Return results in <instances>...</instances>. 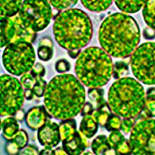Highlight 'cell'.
<instances>
[{"label":"cell","instance_id":"1","mask_svg":"<svg viewBox=\"0 0 155 155\" xmlns=\"http://www.w3.org/2000/svg\"><path fill=\"white\" fill-rule=\"evenodd\" d=\"M85 101V90L72 74L55 76L47 84L44 102L54 118L66 120L81 112Z\"/></svg>","mask_w":155,"mask_h":155},{"label":"cell","instance_id":"2","mask_svg":"<svg viewBox=\"0 0 155 155\" xmlns=\"http://www.w3.org/2000/svg\"><path fill=\"white\" fill-rule=\"evenodd\" d=\"M98 38L101 47L109 55L126 58L136 49L140 41V31L132 16L114 13L103 21Z\"/></svg>","mask_w":155,"mask_h":155},{"label":"cell","instance_id":"3","mask_svg":"<svg viewBox=\"0 0 155 155\" xmlns=\"http://www.w3.org/2000/svg\"><path fill=\"white\" fill-rule=\"evenodd\" d=\"M53 32L61 47L68 51L80 50L91 40L93 28L85 12L79 8H70L56 17Z\"/></svg>","mask_w":155,"mask_h":155},{"label":"cell","instance_id":"4","mask_svg":"<svg viewBox=\"0 0 155 155\" xmlns=\"http://www.w3.org/2000/svg\"><path fill=\"white\" fill-rule=\"evenodd\" d=\"M76 76L85 86L99 88L113 76L112 59L103 49L90 47L79 54L75 66Z\"/></svg>","mask_w":155,"mask_h":155},{"label":"cell","instance_id":"5","mask_svg":"<svg viewBox=\"0 0 155 155\" xmlns=\"http://www.w3.org/2000/svg\"><path fill=\"white\" fill-rule=\"evenodd\" d=\"M108 103L116 115L124 118H135L140 114L145 107V90L143 85L133 78H121L109 88Z\"/></svg>","mask_w":155,"mask_h":155},{"label":"cell","instance_id":"6","mask_svg":"<svg viewBox=\"0 0 155 155\" xmlns=\"http://www.w3.org/2000/svg\"><path fill=\"white\" fill-rule=\"evenodd\" d=\"M35 61V52L31 43L17 42L8 45L2 55V62L8 72L19 76L31 71Z\"/></svg>","mask_w":155,"mask_h":155},{"label":"cell","instance_id":"7","mask_svg":"<svg viewBox=\"0 0 155 155\" xmlns=\"http://www.w3.org/2000/svg\"><path fill=\"white\" fill-rule=\"evenodd\" d=\"M134 76L145 85H155V42L140 45L130 59Z\"/></svg>","mask_w":155,"mask_h":155},{"label":"cell","instance_id":"8","mask_svg":"<svg viewBox=\"0 0 155 155\" xmlns=\"http://www.w3.org/2000/svg\"><path fill=\"white\" fill-rule=\"evenodd\" d=\"M1 86V116L15 115L20 110L24 102L25 92L21 83L9 75H2Z\"/></svg>","mask_w":155,"mask_h":155},{"label":"cell","instance_id":"9","mask_svg":"<svg viewBox=\"0 0 155 155\" xmlns=\"http://www.w3.org/2000/svg\"><path fill=\"white\" fill-rule=\"evenodd\" d=\"M18 15L28 27L37 33L48 26L52 12L48 1H23Z\"/></svg>","mask_w":155,"mask_h":155},{"label":"cell","instance_id":"10","mask_svg":"<svg viewBox=\"0 0 155 155\" xmlns=\"http://www.w3.org/2000/svg\"><path fill=\"white\" fill-rule=\"evenodd\" d=\"M129 143L131 154L155 155V119L137 122L131 130Z\"/></svg>","mask_w":155,"mask_h":155},{"label":"cell","instance_id":"11","mask_svg":"<svg viewBox=\"0 0 155 155\" xmlns=\"http://www.w3.org/2000/svg\"><path fill=\"white\" fill-rule=\"evenodd\" d=\"M38 139L45 147L52 148L59 145L61 140L59 126L57 123L48 119L46 123L38 129Z\"/></svg>","mask_w":155,"mask_h":155},{"label":"cell","instance_id":"12","mask_svg":"<svg viewBox=\"0 0 155 155\" xmlns=\"http://www.w3.org/2000/svg\"><path fill=\"white\" fill-rule=\"evenodd\" d=\"M21 83L25 89V97L31 100L34 97H42L47 87L46 81L41 76H35L31 74H25L21 77Z\"/></svg>","mask_w":155,"mask_h":155},{"label":"cell","instance_id":"13","mask_svg":"<svg viewBox=\"0 0 155 155\" xmlns=\"http://www.w3.org/2000/svg\"><path fill=\"white\" fill-rule=\"evenodd\" d=\"M62 147L67 154H81L89 147V142L81 131H76L62 141Z\"/></svg>","mask_w":155,"mask_h":155},{"label":"cell","instance_id":"14","mask_svg":"<svg viewBox=\"0 0 155 155\" xmlns=\"http://www.w3.org/2000/svg\"><path fill=\"white\" fill-rule=\"evenodd\" d=\"M25 121L27 126L32 130H38L48 119H51V116L47 113L45 107L39 106L30 109L25 114Z\"/></svg>","mask_w":155,"mask_h":155},{"label":"cell","instance_id":"15","mask_svg":"<svg viewBox=\"0 0 155 155\" xmlns=\"http://www.w3.org/2000/svg\"><path fill=\"white\" fill-rule=\"evenodd\" d=\"M109 141L116 154H131V147L129 140L125 138L124 135L118 130H112L109 135Z\"/></svg>","mask_w":155,"mask_h":155},{"label":"cell","instance_id":"16","mask_svg":"<svg viewBox=\"0 0 155 155\" xmlns=\"http://www.w3.org/2000/svg\"><path fill=\"white\" fill-rule=\"evenodd\" d=\"M1 47L12 44L15 37L16 25L14 17L1 18Z\"/></svg>","mask_w":155,"mask_h":155},{"label":"cell","instance_id":"17","mask_svg":"<svg viewBox=\"0 0 155 155\" xmlns=\"http://www.w3.org/2000/svg\"><path fill=\"white\" fill-rule=\"evenodd\" d=\"M28 137L26 132L23 130H20L14 137L8 140L6 145V150L7 153L11 154H16L19 150L24 148L27 145Z\"/></svg>","mask_w":155,"mask_h":155},{"label":"cell","instance_id":"18","mask_svg":"<svg viewBox=\"0 0 155 155\" xmlns=\"http://www.w3.org/2000/svg\"><path fill=\"white\" fill-rule=\"evenodd\" d=\"M98 121L92 114L83 116L80 125V131L87 137L91 138L98 130Z\"/></svg>","mask_w":155,"mask_h":155},{"label":"cell","instance_id":"19","mask_svg":"<svg viewBox=\"0 0 155 155\" xmlns=\"http://www.w3.org/2000/svg\"><path fill=\"white\" fill-rule=\"evenodd\" d=\"M91 147L95 154H116L106 135H101L97 137L92 142Z\"/></svg>","mask_w":155,"mask_h":155},{"label":"cell","instance_id":"20","mask_svg":"<svg viewBox=\"0 0 155 155\" xmlns=\"http://www.w3.org/2000/svg\"><path fill=\"white\" fill-rule=\"evenodd\" d=\"M23 1H1V18H12L20 12Z\"/></svg>","mask_w":155,"mask_h":155},{"label":"cell","instance_id":"21","mask_svg":"<svg viewBox=\"0 0 155 155\" xmlns=\"http://www.w3.org/2000/svg\"><path fill=\"white\" fill-rule=\"evenodd\" d=\"M2 135L6 140H12L19 130V124L16 118L8 117L2 121Z\"/></svg>","mask_w":155,"mask_h":155},{"label":"cell","instance_id":"22","mask_svg":"<svg viewBox=\"0 0 155 155\" xmlns=\"http://www.w3.org/2000/svg\"><path fill=\"white\" fill-rule=\"evenodd\" d=\"M39 59L44 61H49L53 55V42L50 38H44L40 41L38 49Z\"/></svg>","mask_w":155,"mask_h":155},{"label":"cell","instance_id":"23","mask_svg":"<svg viewBox=\"0 0 155 155\" xmlns=\"http://www.w3.org/2000/svg\"><path fill=\"white\" fill-rule=\"evenodd\" d=\"M140 114L145 118L155 117V88L152 87L147 90L145 107Z\"/></svg>","mask_w":155,"mask_h":155},{"label":"cell","instance_id":"24","mask_svg":"<svg viewBox=\"0 0 155 155\" xmlns=\"http://www.w3.org/2000/svg\"><path fill=\"white\" fill-rule=\"evenodd\" d=\"M147 1H116L117 7L125 13H136L144 6Z\"/></svg>","mask_w":155,"mask_h":155},{"label":"cell","instance_id":"25","mask_svg":"<svg viewBox=\"0 0 155 155\" xmlns=\"http://www.w3.org/2000/svg\"><path fill=\"white\" fill-rule=\"evenodd\" d=\"M143 16L150 28L155 30V1H147L143 8Z\"/></svg>","mask_w":155,"mask_h":155},{"label":"cell","instance_id":"26","mask_svg":"<svg viewBox=\"0 0 155 155\" xmlns=\"http://www.w3.org/2000/svg\"><path fill=\"white\" fill-rule=\"evenodd\" d=\"M59 130L61 141L68 138L77 131L76 120L68 118V119L62 120L59 124Z\"/></svg>","mask_w":155,"mask_h":155},{"label":"cell","instance_id":"27","mask_svg":"<svg viewBox=\"0 0 155 155\" xmlns=\"http://www.w3.org/2000/svg\"><path fill=\"white\" fill-rule=\"evenodd\" d=\"M88 96L92 102H93V107L94 110L100 109L106 105L107 103L104 99V90L102 89L92 88L88 91Z\"/></svg>","mask_w":155,"mask_h":155},{"label":"cell","instance_id":"28","mask_svg":"<svg viewBox=\"0 0 155 155\" xmlns=\"http://www.w3.org/2000/svg\"><path fill=\"white\" fill-rule=\"evenodd\" d=\"M83 6L90 12H101L107 10L112 4V1H81Z\"/></svg>","mask_w":155,"mask_h":155},{"label":"cell","instance_id":"29","mask_svg":"<svg viewBox=\"0 0 155 155\" xmlns=\"http://www.w3.org/2000/svg\"><path fill=\"white\" fill-rule=\"evenodd\" d=\"M120 124H121V118H120V116L116 115L115 114H112L109 116L105 128L109 131L119 130Z\"/></svg>","mask_w":155,"mask_h":155},{"label":"cell","instance_id":"30","mask_svg":"<svg viewBox=\"0 0 155 155\" xmlns=\"http://www.w3.org/2000/svg\"><path fill=\"white\" fill-rule=\"evenodd\" d=\"M135 122V118H124V119L121 120V124H120V129L122 130L125 134H128L132 130L133 126H134Z\"/></svg>","mask_w":155,"mask_h":155},{"label":"cell","instance_id":"31","mask_svg":"<svg viewBox=\"0 0 155 155\" xmlns=\"http://www.w3.org/2000/svg\"><path fill=\"white\" fill-rule=\"evenodd\" d=\"M128 65L125 62H116L115 64V70L113 72L114 78H119L120 76L128 72Z\"/></svg>","mask_w":155,"mask_h":155},{"label":"cell","instance_id":"32","mask_svg":"<svg viewBox=\"0 0 155 155\" xmlns=\"http://www.w3.org/2000/svg\"><path fill=\"white\" fill-rule=\"evenodd\" d=\"M49 3L57 9L62 10L76 5L78 1H50Z\"/></svg>","mask_w":155,"mask_h":155},{"label":"cell","instance_id":"33","mask_svg":"<svg viewBox=\"0 0 155 155\" xmlns=\"http://www.w3.org/2000/svg\"><path fill=\"white\" fill-rule=\"evenodd\" d=\"M55 68L58 72L64 73L70 70L71 64L66 59H61L56 63Z\"/></svg>","mask_w":155,"mask_h":155},{"label":"cell","instance_id":"34","mask_svg":"<svg viewBox=\"0 0 155 155\" xmlns=\"http://www.w3.org/2000/svg\"><path fill=\"white\" fill-rule=\"evenodd\" d=\"M31 74L35 76L42 77L45 74V69L44 66L40 63H37L31 69Z\"/></svg>","mask_w":155,"mask_h":155},{"label":"cell","instance_id":"35","mask_svg":"<svg viewBox=\"0 0 155 155\" xmlns=\"http://www.w3.org/2000/svg\"><path fill=\"white\" fill-rule=\"evenodd\" d=\"M94 110L93 105L90 102H86L83 107L81 110V116H85V115H90L92 114L93 111Z\"/></svg>","mask_w":155,"mask_h":155},{"label":"cell","instance_id":"36","mask_svg":"<svg viewBox=\"0 0 155 155\" xmlns=\"http://www.w3.org/2000/svg\"><path fill=\"white\" fill-rule=\"evenodd\" d=\"M21 154H38L40 152L38 151V148L34 145H29L21 153Z\"/></svg>","mask_w":155,"mask_h":155},{"label":"cell","instance_id":"37","mask_svg":"<svg viewBox=\"0 0 155 155\" xmlns=\"http://www.w3.org/2000/svg\"><path fill=\"white\" fill-rule=\"evenodd\" d=\"M143 35L145 38V39H154V38L155 37V33L153 31V29L147 28L144 31Z\"/></svg>","mask_w":155,"mask_h":155},{"label":"cell","instance_id":"38","mask_svg":"<svg viewBox=\"0 0 155 155\" xmlns=\"http://www.w3.org/2000/svg\"><path fill=\"white\" fill-rule=\"evenodd\" d=\"M15 115H16V117L17 119H18V120H20V121H22L23 119L25 116L24 111H23V110H21V109Z\"/></svg>","mask_w":155,"mask_h":155},{"label":"cell","instance_id":"39","mask_svg":"<svg viewBox=\"0 0 155 155\" xmlns=\"http://www.w3.org/2000/svg\"><path fill=\"white\" fill-rule=\"evenodd\" d=\"M53 154H67L66 152L64 151L63 147H58L55 150H53Z\"/></svg>","mask_w":155,"mask_h":155},{"label":"cell","instance_id":"40","mask_svg":"<svg viewBox=\"0 0 155 155\" xmlns=\"http://www.w3.org/2000/svg\"><path fill=\"white\" fill-rule=\"evenodd\" d=\"M40 154H53V150L51 148L45 147V150H42V152L40 153Z\"/></svg>","mask_w":155,"mask_h":155},{"label":"cell","instance_id":"41","mask_svg":"<svg viewBox=\"0 0 155 155\" xmlns=\"http://www.w3.org/2000/svg\"><path fill=\"white\" fill-rule=\"evenodd\" d=\"M80 50H74V51H68V54H70V57L72 58H76Z\"/></svg>","mask_w":155,"mask_h":155}]
</instances>
